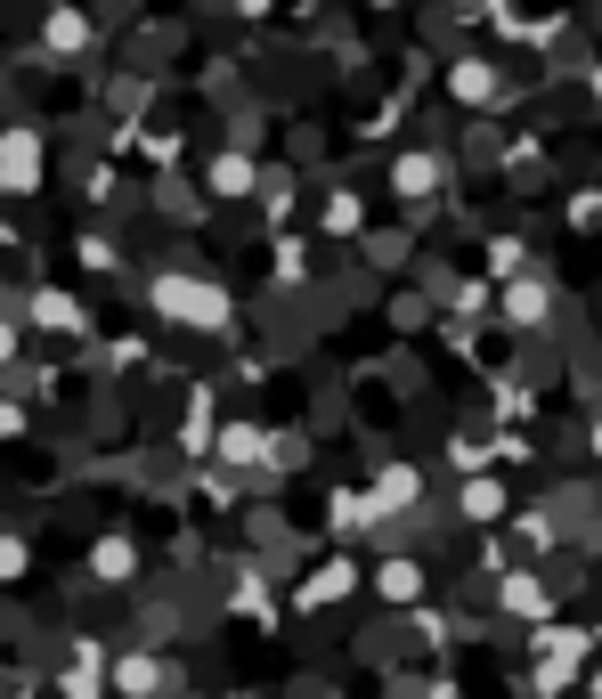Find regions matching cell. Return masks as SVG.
<instances>
[{"label": "cell", "instance_id": "1", "mask_svg": "<svg viewBox=\"0 0 602 699\" xmlns=\"http://www.w3.org/2000/svg\"><path fill=\"white\" fill-rule=\"evenodd\" d=\"M155 309H163V317H188V326H212V317H228V301L204 293V277H163V285H155Z\"/></svg>", "mask_w": 602, "mask_h": 699}, {"label": "cell", "instance_id": "2", "mask_svg": "<svg viewBox=\"0 0 602 699\" xmlns=\"http://www.w3.org/2000/svg\"><path fill=\"white\" fill-rule=\"evenodd\" d=\"M0 179H9V187H33V179H41V147H33V131H9V139H0Z\"/></svg>", "mask_w": 602, "mask_h": 699}, {"label": "cell", "instance_id": "3", "mask_svg": "<svg viewBox=\"0 0 602 699\" xmlns=\"http://www.w3.org/2000/svg\"><path fill=\"white\" fill-rule=\"evenodd\" d=\"M448 82H456V98H464V106H489V98H497V74L480 66V57H472V66H456Z\"/></svg>", "mask_w": 602, "mask_h": 699}, {"label": "cell", "instance_id": "4", "mask_svg": "<svg viewBox=\"0 0 602 699\" xmlns=\"http://www.w3.org/2000/svg\"><path fill=\"white\" fill-rule=\"evenodd\" d=\"M367 504H375V513H399V504H415V472H383V480L367 488Z\"/></svg>", "mask_w": 602, "mask_h": 699}, {"label": "cell", "instance_id": "5", "mask_svg": "<svg viewBox=\"0 0 602 699\" xmlns=\"http://www.w3.org/2000/svg\"><path fill=\"white\" fill-rule=\"evenodd\" d=\"M464 513H472V521L505 513V480H472V488H464Z\"/></svg>", "mask_w": 602, "mask_h": 699}, {"label": "cell", "instance_id": "6", "mask_svg": "<svg viewBox=\"0 0 602 699\" xmlns=\"http://www.w3.org/2000/svg\"><path fill=\"white\" fill-rule=\"evenodd\" d=\"M399 187H407V196H424V187H440V155L424 163V155H407L399 163Z\"/></svg>", "mask_w": 602, "mask_h": 699}, {"label": "cell", "instance_id": "7", "mask_svg": "<svg viewBox=\"0 0 602 699\" xmlns=\"http://www.w3.org/2000/svg\"><path fill=\"white\" fill-rule=\"evenodd\" d=\"M33 317L41 326H74V301L66 293H33Z\"/></svg>", "mask_w": 602, "mask_h": 699}, {"label": "cell", "instance_id": "8", "mask_svg": "<svg viewBox=\"0 0 602 699\" xmlns=\"http://www.w3.org/2000/svg\"><path fill=\"white\" fill-rule=\"evenodd\" d=\"M163 675H155V659H123V691H155Z\"/></svg>", "mask_w": 602, "mask_h": 699}, {"label": "cell", "instance_id": "9", "mask_svg": "<svg viewBox=\"0 0 602 699\" xmlns=\"http://www.w3.org/2000/svg\"><path fill=\"white\" fill-rule=\"evenodd\" d=\"M245 179H253L245 163H220V171H212V187H220V196H245Z\"/></svg>", "mask_w": 602, "mask_h": 699}, {"label": "cell", "instance_id": "10", "mask_svg": "<svg viewBox=\"0 0 602 699\" xmlns=\"http://www.w3.org/2000/svg\"><path fill=\"white\" fill-rule=\"evenodd\" d=\"M131 569V545H98V578H123Z\"/></svg>", "mask_w": 602, "mask_h": 699}, {"label": "cell", "instance_id": "11", "mask_svg": "<svg viewBox=\"0 0 602 699\" xmlns=\"http://www.w3.org/2000/svg\"><path fill=\"white\" fill-rule=\"evenodd\" d=\"M25 569V553H17V537H0V578H17Z\"/></svg>", "mask_w": 602, "mask_h": 699}, {"label": "cell", "instance_id": "12", "mask_svg": "<svg viewBox=\"0 0 602 699\" xmlns=\"http://www.w3.org/2000/svg\"><path fill=\"white\" fill-rule=\"evenodd\" d=\"M9 350H17V334H9V326H0V366H9Z\"/></svg>", "mask_w": 602, "mask_h": 699}, {"label": "cell", "instance_id": "13", "mask_svg": "<svg viewBox=\"0 0 602 699\" xmlns=\"http://www.w3.org/2000/svg\"><path fill=\"white\" fill-rule=\"evenodd\" d=\"M594 98H602V66H594Z\"/></svg>", "mask_w": 602, "mask_h": 699}]
</instances>
